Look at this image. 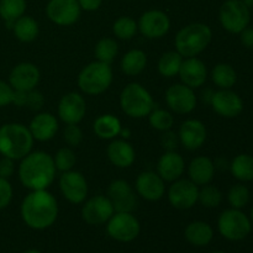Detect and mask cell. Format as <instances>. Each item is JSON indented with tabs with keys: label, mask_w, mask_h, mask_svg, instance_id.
I'll use <instances>...</instances> for the list:
<instances>
[{
	"label": "cell",
	"mask_w": 253,
	"mask_h": 253,
	"mask_svg": "<svg viewBox=\"0 0 253 253\" xmlns=\"http://www.w3.org/2000/svg\"><path fill=\"white\" fill-rule=\"evenodd\" d=\"M63 140L71 147H77L83 140V132L78 124H68L63 130Z\"/></svg>",
	"instance_id": "cell-41"
},
{
	"label": "cell",
	"mask_w": 253,
	"mask_h": 253,
	"mask_svg": "<svg viewBox=\"0 0 253 253\" xmlns=\"http://www.w3.org/2000/svg\"><path fill=\"white\" fill-rule=\"evenodd\" d=\"M211 253H227V252H225V251H214V252H211Z\"/></svg>",
	"instance_id": "cell-55"
},
{
	"label": "cell",
	"mask_w": 253,
	"mask_h": 253,
	"mask_svg": "<svg viewBox=\"0 0 253 253\" xmlns=\"http://www.w3.org/2000/svg\"><path fill=\"white\" fill-rule=\"evenodd\" d=\"M123 128L120 120L113 114H103L94 120L93 131L101 140H114Z\"/></svg>",
	"instance_id": "cell-28"
},
{
	"label": "cell",
	"mask_w": 253,
	"mask_h": 253,
	"mask_svg": "<svg viewBox=\"0 0 253 253\" xmlns=\"http://www.w3.org/2000/svg\"><path fill=\"white\" fill-rule=\"evenodd\" d=\"M115 212L113 203L106 195H95L85 200L82 207V219L91 226L104 225Z\"/></svg>",
	"instance_id": "cell-12"
},
{
	"label": "cell",
	"mask_w": 253,
	"mask_h": 253,
	"mask_svg": "<svg viewBox=\"0 0 253 253\" xmlns=\"http://www.w3.org/2000/svg\"><path fill=\"white\" fill-rule=\"evenodd\" d=\"M252 5H253V2H252Z\"/></svg>",
	"instance_id": "cell-56"
},
{
	"label": "cell",
	"mask_w": 253,
	"mask_h": 253,
	"mask_svg": "<svg viewBox=\"0 0 253 253\" xmlns=\"http://www.w3.org/2000/svg\"><path fill=\"white\" fill-rule=\"evenodd\" d=\"M211 81L219 89H231L237 82V73L229 63H219L212 68Z\"/></svg>",
	"instance_id": "cell-33"
},
{
	"label": "cell",
	"mask_w": 253,
	"mask_h": 253,
	"mask_svg": "<svg viewBox=\"0 0 253 253\" xmlns=\"http://www.w3.org/2000/svg\"><path fill=\"white\" fill-rule=\"evenodd\" d=\"M221 26L230 34H240L251 21L250 6L241 0H226L219 11Z\"/></svg>",
	"instance_id": "cell-8"
},
{
	"label": "cell",
	"mask_w": 253,
	"mask_h": 253,
	"mask_svg": "<svg viewBox=\"0 0 253 253\" xmlns=\"http://www.w3.org/2000/svg\"><path fill=\"white\" fill-rule=\"evenodd\" d=\"M212 39L210 26L203 22H192L182 27L175 35V51L184 58L197 57L207 49Z\"/></svg>",
	"instance_id": "cell-4"
},
{
	"label": "cell",
	"mask_w": 253,
	"mask_h": 253,
	"mask_svg": "<svg viewBox=\"0 0 253 253\" xmlns=\"http://www.w3.org/2000/svg\"><path fill=\"white\" fill-rule=\"evenodd\" d=\"M15 173V161L11 158H0V177L9 179Z\"/></svg>",
	"instance_id": "cell-46"
},
{
	"label": "cell",
	"mask_w": 253,
	"mask_h": 253,
	"mask_svg": "<svg viewBox=\"0 0 253 253\" xmlns=\"http://www.w3.org/2000/svg\"><path fill=\"white\" fill-rule=\"evenodd\" d=\"M82 9L78 0H49L46 6V15L58 26H71L81 17Z\"/></svg>",
	"instance_id": "cell-15"
},
{
	"label": "cell",
	"mask_w": 253,
	"mask_h": 253,
	"mask_svg": "<svg viewBox=\"0 0 253 253\" xmlns=\"http://www.w3.org/2000/svg\"><path fill=\"white\" fill-rule=\"evenodd\" d=\"M113 83V69L110 64L94 61L83 67L77 78L79 89L86 95H100Z\"/></svg>",
	"instance_id": "cell-5"
},
{
	"label": "cell",
	"mask_w": 253,
	"mask_h": 253,
	"mask_svg": "<svg viewBox=\"0 0 253 253\" xmlns=\"http://www.w3.org/2000/svg\"><path fill=\"white\" fill-rule=\"evenodd\" d=\"M184 57L177 51H168L161 56L158 59V72L162 77L166 78H173L179 73L180 66L183 63Z\"/></svg>",
	"instance_id": "cell-34"
},
{
	"label": "cell",
	"mask_w": 253,
	"mask_h": 253,
	"mask_svg": "<svg viewBox=\"0 0 253 253\" xmlns=\"http://www.w3.org/2000/svg\"><path fill=\"white\" fill-rule=\"evenodd\" d=\"M119 53V43L113 37H104L100 39L95 44L94 54H95L96 61L104 62V63L110 64L115 59Z\"/></svg>",
	"instance_id": "cell-35"
},
{
	"label": "cell",
	"mask_w": 253,
	"mask_h": 253,
	"mask_svg": "<svg viewBox=\"0 0 253 253\" xmlns=\"http://www.w3.org/2000/svg\"><path fill=\"white\" fill-rule=\"evenodd\" d=\"M86 114V101L77 91L64 94L58 103V116L66 125L79 124Z\"/></svg>",
	"instance_id": "cell-19"
},
{
	"label": "cell",
	"mask_w": 253,
	"mask_h": 253,
	"mask_svg": "<svg viewBox=\"0 0 253 253\" xmlns=\"http://www.w3.org/2000/svg\"><path fill=\"white\" fill-rule=\"evenodd\" d=\"M58 120L51 113H39L34 116L27 126L35 141L47 142L56 136L58 131Z\"/></svg>",
	"instance_id": "cell-24"
},
{
	"label": "cell",
	"mask_w": 253,
	"mask_h": 253,
	"mask_svg": "<svg viewBox=\"0 0 253 253\" xmlns=\"http://www.w3.org/2000/svg\"><path fill=\"white\" fill-rule=\"evenodd\" d=\"M241 1H244L245 4H246V5H249V6H252V2H253V0H241Z\"/></svg>",
	"instance_id": "cell-53"
},
{
	"label": "cell",
	"mask_w": 253,
	"mask_h": 253,
	"mask_svg": "<svg viewBox=\"0 0 253 253\" xmlns=\"http://www.w3.org/2000/svg\"><path fill=\"white\" fill-rule=\"evenodd\" d=\"M166 103L167 106L175 114L185 115L190 114L197 108L198 98L194 89L189 88L185 84H173L166 90Z\"/></svg>",
	"instance_id": "cell-14"
},
{
	"label": "cell",
	"mask_w": 253,
	"mask_h": 253,
	"mask_svg": "<svg viewBox=\"0 0 253 253\" xmlns=\"http://www.w3.org/2000/svg\"><path fill=\"white\" fill-rule=\"evenodd\" d=\"M52 157L56 169L62 173L72 170L77 163V156L71 147L59 148Z\"/></svg>",
	"instance_id": "cell-39"
},
{
	"label": "cell",
	"mask_w": 253,
	"mask_h": 253,
	"mask_svg": "<svg viewBox=\"0 0 253 253\" xmlns=\"http://www.w3.org/2000/svg\"><path fill=\"white\" fill-rule=\"evenodd\" d=\"M179 143V138H178V133L173 132L172 130L165 131L161 137V145L165 148V151H175Z\"/></svg>",
	"instance_id": "cell-45"
},
{
	"label": "cell",
	"mask_w": 253,
	"mask_h": 253,
	"mask_svg": "<svg viewBox=\"0 0 253 253\" xmlns=\"http://www.w3.org/2000/svg\"><path fill=\"white\" fill-rule=\"evenodd\" d=\"M41 73L36 64L31 62H21L11 69L9 74V84L14 90L30 91L39 85Z\"/></svg>",
	"instance_id": "cell-17"
},
{
	"label": "cell",
	"mask_w": 253,
	"mask_h": 253,
	"mask_svg": "<svg viewBox=\"0 0 253 253\" xmlns=\"http://www.w3.org/2000/svg\"><path fill=\"white\" fill-rule=\"evenodd\" d=\"M198 194H199V187L190 179H183V178L172 182L167 192L168 202L174 209L178 210L192 209L198 203Z\"/></svg>",
	"instance_id": "cell-11"
},
{
	"label": "cell",
	"mask_w": 253,
	"mask_h": 253,
	"mask_svg": "<svg viewBox=\"0 0 253 253\" xmlns=\"http://www.w3.org/2000/svg\"><path fill=\"white\" fill-rule=\"evenodd\" d=\"M214 161L207 156H198L190 161L188 166V175L189 179L198 187L210 184L215 175Z\"/></svg>",
	"instance_id": "cell-26"
},
{
	"label": "cell",
	"mask_w": 253,
	"mask_h": 253,
	"mask_svg": "<svg viewBox=\"0 0 253 253\" xmlns=\"http://www.w3.org/2000/svg\"><path fill=\"white\" fill-rule=\"evenodd\" d=\"M120 106L130 118L143 119L155 109V100L142 84L133 82L121 90Z\"/></svg>",
	"instance_id": "cell-6"
},
{
	"label": "cell",
	"mask_w": 253,
	"mask_h": 253,
	"mask_svg": "<svg viewBox=\"0 0 253 253\" xmlns=\"http://www.w3.org/2000/svg\"><path fill=\"white\" fill-rule=\"evenodd\" d=\"M240 40L246 48L253 49V27H246L240 32Z\"/></svg>",
	"instance_id": "cell-47"
},
{
	"label": "cell",
	"mask_w": 253,
	"mask_h": 253,
	"mask_svg": "<svg viewBox=\"0 0 253 253\" xmlns=\"http://www.w3.org/2000/svg\"><path fill=\"white\" fill-rule=\"evenodd\" d=\"M106 197L113 203L115 212H133L137 208V198L132 187L124 179H115L109 184Z\"/></svg>",
	"instance_id": "cell-16"
},
{
	"label": "cell",
	"mask_w": 253,
	"mask_h": 253,
	"mask_svg": "<svg viewBox=\"0 0 253 253\" xmlns=\"http://www.w3.org/2000/svg\"><path fill=\"white\" fill-rule=\"evenodd\" d=\"M15 90L9 82H5L0 79V108L10 105L14 101Z\"/></svg>",
	"instance_id": "cell-43"
},
{
	"label": "cell",
	"mask_w": 253,
	"mask_h": 253,
	"mask_svg": "<svg viewBox=\"0 0 253 253\" xmlns=\"http://www.w3.org/2000/svg\"><path fill=\"white\" fill-rule=\"evenodd\" d=\"M198 202L208 209H214L217 208L222 202V193L215 185H203L199 188V194H198Z\"/></svg>",
	"instance_id": "cell-38"
},
{
	"label": "cell",
	"mask_w": 253,
	"mask_h": 253,
	"mask_svg": "<svg viewBox=\"0 0 253 253\" xmlns=\"http://www.w3.org/2000/svg\"><path fill=\"white\" fill-rule=\"evenodd\" d=\"M53 157L44 151H35L20 160L17 175L20 183L29 190L47 189L56 178Z\"/></svg>",
	"instance_id": "cell-2"
},
{
	"label": "cell",
	"mask_w": 253,
	"mask_h": 253,
	"mask_svg": "<svg viewBox=\"0 0 253 253\" xmlns=\"http://www.w3.org/2000/svg\"><path fill=\"white\" fill-rule=\"evenodd\" d=\"M135 188L137 194L147 202H158L166 193V182L153 170H145L136 178Z\"/></svg>",
	"instance_id": "cell-20"
},
{
	"label": "cell",
	"mask_w": 253,
	"mask_h": 253,
	"mask_svg": "<svg viewBox=\"0 0 253 253\" xmlns=\"http://www.w3.org/2000/svg\"><path fill=\"white\" fill-rule=\"evenodd\" d=\"M250 189L246 185L235 184L230 188L229 193H227V200L231 208L234 209H244L250 202Z\"/></svg>",
	"instance_id": "cell-40"
},
{
	"label": "cell",
	"mask_w": 253,
	"mask_h": 253,
	"mask_svg": "<svg viewBox=\"0 0 253 253\" xmlns=\"http://www.w3.org/2000/svg\"><path fill=\"white\" fill-rule=\"evenodd\" d=\"M184 237L192 246L205 247L214 239V230L205 221H193L184 230Z\"/></svg>",
	"instance_id": "cell-27"
},
{
	"label": "cell",
	"mask_w": 253,
	"mask_h": 253,
	"mask_svg": "<svg viewBox=\"0 0 253 253\" xmlns=\"http://www.w3.org/2000/svg\"><path fill=\"white\" fill-rule=\"evenodd\" d=\"M147 118L151 127L157 131H161V132L172 130L173 125H174V118H173L172 113L166 110V109L155 108Z\"/></svg>",
	"instance_id": "cell-37"
},
{
	"label": "cell",
	"mask_w": 253,
	"mask_h": 253,
	"mask_svg": "<svg viewBox=\"0 0 253 253\" xmlns=\"http://www.w3.org/2000/svg\"><path fill=\"white\" fill-rule=\"evenodd\" d=\"M26 7V0H0V17L4 20L6 29H12L14 22L25 15Z\"/></svg>",
	"instance_id": "cell-31"
},
{
	"label": "cell",
	"mask_w": 253,
	"mask_h": 253,
	"mask_svg": "<svg viewBox=\"0 0 253 253\" xmlns=\"http://www.w3.org/2000/svg\"><path fill=\"white\" fill-rule=\"evenodd\" d=\"M208 131L204 124L197 119H188L180 125L178 131L179 143L188 151H197L204 146Z\"/></svg>",
	"instance_id": "cell-21"
},
{
	"label": "cell",
	"mask_w": 253,
	"mask_h": 253,
	"mask_svg": "<svg viewBox=\"0 0 253 253\" xmlns=\"http://www.w3.org/2000/svg\"><path fill=\"white\" fill-rule=\"evenodd\" d=\"M44 104V98L42 95V93H40L36 89H32V90L27 91V100H26V106L31 110H40V109L43 106Z\"/></svg>",
	"instance_id": "cell-44"
},
{
	"label": "cell",
	"mask_w": 253,
	"mask_h": 253,
	"mask_svg": "<svg viewBox=\"0 0 253 253\" xmlns=\"http://www.w3.org/2000/svg\"><path fill=\"white\" fill-rule=\"evenodd\" d=\"M217 230L224 239L237 242L246 239L252 230L250 217L241 209L224 210L217 219Z\"/></svg>",
	"instance_id": "cell-7"
},
{
	"label": "cell",
	"mask_w": 253,
	"mask_h": 253,
	"mask_svg": "<svg viewBox=\"0 0 253 253\" xmlns=\"http://www.w3.org/2000/svg\"><path fill=\"white\" fill-rule=\"evenodd\" d=\"M210 106L217 115L225 119H234L244 110V101L241 96L231 89H220L212 95Z\"/></svg>",
	"instance_id": "cell-18"
},
{
	"label": "cell",
	"mask_w": 253,
	"mask_h": 253,
	"mask_svg": "<svg viewBox=\"0 0 253 253\" xmlns=\"http://www.w3.org/2000/svg\"><path fill=\"white\" fill-rule=\"evenodd\" d=\"M12 195L14 190L11 183L9 182V179L0 177V210H4L9 207L12 200Z\"/></svg>",
	"instance_id": "cell-42"
},
{
	"label": "cell",
	"mask_w": 253,
	"mask_h": 253,
	"mask_svg": "<svg viewBox=\"0 0 253 253\" xmlns=\"http://www.w3.org/2000/svg\"><path fill=\"white\" fill-rule=\"evenodd\" d=\"M138 31L148 40L162 39L170 29L169 16L162 10H148L140 16L137 21Z\"/></svg>",
	"instance_id": "cell-13"
},
{
	"label": "cell",
	"mask_w": 253,
	"mask_h": 253,
	"mask_svg": "<svg viewBox=\"0 0 253 253\" xmlns=\"http://www.w3.org/2000/svg\"><path fill=\"white\" fill-rule=\"evenodd\" d=\"M250 220H251V224L253 225V207H252V209H251V217H250Z\"/></svg>",
	"instance_id": "cell-54"
},
{
	"label": "cell",
	"mask_w": 253,
	"mask_h": 253,
	"mask_svg": "<svg viewBox=\"0 0 253 253\" xmlns=\"http://www.w3.org/2000/svg\"><path fill=\"white\" fill-rule=\"evenodd\" d=\"M57 199L47 189L30 190L20 207L22 221L27 227L42 231L51 227L58 217Z\"/></svg>",
	"instance_id": "cell-1"
},
{
	"label": "cell",
	"mask_w": 253,
	"mask_h": 253,
	"mask_svg": "<svg viewBox=\"0 0 253 253\" xmlns=\"http://www.w3.org/2000/svg\"><path fill=\"white\" fill-rule=\"evenodd\" d=\"M26 100H27V91L15 90L14 101H12L14 105L19 106V108H24V106H26Z\"/></svg>",
	"instance_id": "cell-49"
},
{
	"label": "cell",
	"mask_w": 253,
	"mask_h": 253,
	"mask_svg": "<svg viewBox=\"0 0 253 253\" xmlns=\"http://www.w3.org/2000/svg\"><path fill=\"white\" fill-rule=\"evenodd\" d=\"M106 156L109 161L118 168H128L136 160V152L133 146L127 140H111L106 148Z\"/></svg>",
	"instance_id": "cell-25"
},
{
	"label": "cell",
	"mask_w": 253,
	"mask_h": 253,
	"mask_svg": "<svg viewBox=\"0 0 253 253\" xmlns=\"http://www.w3.org/2000/svg\"><path fill=\"white\" fill-rule=\"evenodd\" d=\"M29 127L20 123H7L0 126V155L20 161L29 155L34 146Z\"/></svg>",
	"instance_id": "cell-3"
},
{
	"label": "cell",
	"mask_w": 253,
	"mask_h": 253,
	"mask_svg": "<svg viewBox=\"0 0 253 253\" xmlns=\"http://www.w3.org/2000/svg\"><path fill=\"white\" fill-rule=\"evenodd\" d=\"M11 31L14 36L16 37V40H19L20 42H24V43H29V42L35 41L36 37L39 36L40 26L39 22L32 16L22 15L14 22Z\"/></svg>",
	"instance_id": "cell-30"
},
{
	"label": "cell",
	"mask_w": 253,
	"mask_h": 253,
	"mask_svg": "<svg viewBox=\"0 0 253 253\" xmlns=\"http://www.w3.org/2000/svg\"><path fill=\"white\" fill-rule=\"evenodd\" d=\"M230 170L234 178L240 182H252L253 180V156L249 153L237 155L230 163Z\"/></svg>",
	"instance_id": "cell-32"
},
{
	"label": "cell",
	"mask_w": 253,
	"mask_h": 253,
	"mask_svg": "<svg viewBox=\"0 0 253 253\" xmlns=\"http://www.w3.org/2000/svg\"><path fill=\"white\" fill-rule=\"evenodd\" d=\"M59 189L62 195L71 204H83L88 197V182L78 170L63 172L59 177Z\"/></svg>",
	"instance_id": "cell-10"
},
{
	"label": "cell",
	"mask_w": 253,
	"mask_h": 253,
	"mask_svg": "<svg viewBox=\"0 0 253 253\" xmlns=\"http://www.w3.org/2000/svg\"><path fill=\"white\" fill-rule=\"evenodd\" d=\"M78 4L84 11H95L103 4V0H78Z\"/></svg>",
	"instance_id": "cell-48"
},
{
	"label": "cell",
	"mask_w": 253,
	"mask_h": 253,
	"mask_svg": "<svg viewBox=\"0 0 253 253\" xmlns=\"http://www.w3.org/2000/svg\"><path fill=\"white\" fill-rule=\"evenodd\" d=\"M215 91H212L211 89H205V90L202 91V100L203 103L205 104H209L211 103V99H212V95H214Z\"/></svg>",
	"instance_id": "cell-50"
},
{
	"label": "cell",
	"mask_w": 253,
	"mask_h": 253,
	"mask_svg": "<svg viewBox=\"0 0 253 253\" xmlns=\"http://www.w3.org/2000/svg\"><path fill=\"white\" fill-rule=\"evenodd\" d=\"M137 31V22L131 16L118 17L113 24V32L119 40H124V41L131 40L132 37H135Z\"/></svg>",
	"instance_id": "cell-36"
},
{
	"label": "cell",
	"mask_w": 253,
	"mask_h": 253,
	"mask_svg": "<svg viewBox=\"0 0 253 253\" xmlns=\"http://www.w3.org/2000/svg\"><path fill=\"white\" fill-rule=\"evenodd\" d=\"M178 76L183 84L192 89H197L204 85L207 82L208 69L202 59L197 57H188L183 59Z\"/></svg>",
	"instance_id": "cell-22"
},
{
	"label": "cell",
	"mask_w": 253,
	"mask_h": 253,
	"mask_svg": "<svg viewBox=\"0 0 253 253\" xmlns=\"http://www.w3.org/2000/svg\"><path fill=\"white\" fill-rule=\"evenodd\" d=\"M22 253H42V252L39 251V250H36V249H29V250H25Z\"/></svg>",
	"instance_id": "cell-52"
},
{
	"label": "cell",
	"mask_w": 253,
	"mask_h": 253,
	"mask_svg": "<svg viewBox=\"0 0 253 253\" xmlns=\"http://www.w3.org/2000/svg\"><path fill=\"white\" fill-rule=\"evenodd\" d=\"M147 66V54L142 49H130L123 56L120 68L124 74L136 77L142 73Z\"/></svg>",
	"instance_id": "cell-29"
},
{
	"label": "cell",
	"mask_w": 253,
	"mask_h": 253,
	"mask_svg": "<svg viewBox=\"0 0 253 253\" xmlns=\"http://www.w3.org/2000/svg\"><path fill=\"white\" fill-rule=\"evenodd\" d=\"M140 231V221L132 212H114L106 222V232L109 237L123 244L135 241Z\"/></svg>",
	"instance_id": "cell-9"
},
{
	"label": "cell",
	"mask_w": 253,
	"mask_h": 253,
	"mask_svg": "<svg viewBox=\"0 0 253 253\" xmlns=\"http://www.w3.org/2000/svg\"><path fill=\"white\" fill-rule=\"evenodd\" d=\"M185 170V161L175 151H166L158 160L156 172L165 182H174L182 178Z\"/></svg>",
	"instance_id": "cell-23"
},
{
	"label": "cell",
	"mask_w": 253,
	"mask_h": 253,
	"mask_svg": "<svg viewBox=\"0 0 253 253\" xmlns=\"http://www.w3.org/2000/svg\"><path fill=\"white\" fill-rule=\"evenodd\" d=\"M119 136H121L124 140H127V138L131 136V132H130V130H128V128H126V130H125V128H121L120 135H119Z\"/></svg>",
	"instance_id": "cell-51"
}]
</instances>
